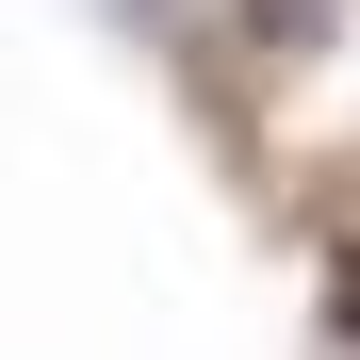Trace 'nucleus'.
I'll return each instance as SVG.
<instances>
[{
  "instance_id": "f257e3e1",
  "label": "nucleus",
  "mask_w": 360,
  "mask_h": 360,
  "mask_svg": "<svg viewBox=\"0 0 360 360\" xmlns=\"http://www.w3.org/2000/svg\"><path fill=\"white\" fill-rule=\"evenodd\" d=\"M311 33H328V0H246V49H262V66H295Z\"/></svg>"
},
{
  "instance_id": "f03ea898",
  "label": "nucleus",
  "mask_w": 360,
  "mask_h": 360,
  "mask_svg": "<svg viewBox=\"0 0 360 360\" xmlns=\"http://www.w3.org/2000/svg\"><path fill=\"white\" fill-rule=\"evenodd\" d=\"M328 328H344V344H360V246H344V262H328Z\"/></svg>"
},
{
  "instance_id": "7ed1b4c3",
  "label": "nucleus",
  "mask_w": 360,
  "mask_h": 360,
  "mask_svg": "<svg viewBox=\"0 0 360 360\" xmlns=\"http://www.w3.org/2000/svg\"><path fill=\"white\" fill-rule=\"evenodd\" d=\"M115 17H180V0H115Z\"/></svg>"
}]
</instances>
